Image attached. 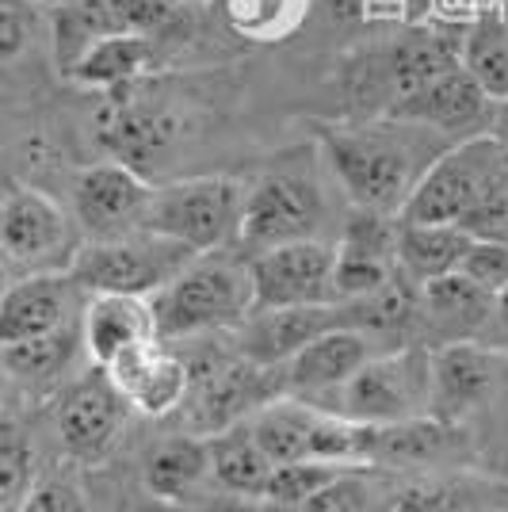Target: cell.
Returning a JSON list of instances; mask_svg holds the SVG:
<instances>
[{
    "label": "cell",
    "mask_w": 508,
    "mask_h": 512,
    "mask_svg": "<svg viewBox=\"0 0 508 512\" xmlns=\"http://www.w3.org/2000/svg\"><path fill=\"white\" fill-rule=\"evenodd\" d=\"M325 165L348 192L352 207L402 214L424 169L451 146V138L402 119H348L325 123L318 134Z\"/></svg>",
    "instance_id": "obj_1"
},
{
    "label": "cell",
    "mask_w": 508,
    "mask_h": 512,
    "mask_svg": "<svg viewBox=\"0 0 508 512\" xmlns=\"http://www.w3.org/2000/svg\"><path fill=\"white\" fill-rule=\"evenodd\" d=\"M0 386H4V371H0Z\"/></svg>",
    "instance_id": "obj_45"
},
{
    "label": "cell",
    "mask_w": 508,
    "mask_h": 512,
    "mask_svg": "<svg viewBox=\"0 0 508 512\" xmlns=\"http://www.w3.org/2000/svg\"><path fill=\"white\" fill-rule=\"evenodd\" d=\"M31 4H39V8L50 12V8H62V4H73V0H31Z\"/></svg>",
    "instance_id": "obj_42"
},
{
    "label": "cell",
    "mask_w": 508,
    "mask_h": 512,
    "mask_svg": "<svg viewBox=\"0 0 508 512\" xmlns=\"http://www.w3.org/2000/svg\"><path fill=\"white\" fill-rule=\"evenodd\" d=\"M405 474L386 467H344L298 512H398Z\"/></svg>",
    "instance_id": "obj_29"
},
{
    "label": "cell",
    "mask_w": 508,
    "mask_h": 512,
    "mask_svg": "<svg viewBox=\"0 0 508 512\" xmlns=\"http://www.w3.org/2000/svg\"><path fill=\"white\" fill-rule=\"evenodd\" d=\"M35 486V455L31 444L12 428H0V512H16Z\"/></svg>",
    "instance_id": "obj_33"
},
{
    "label": "cell",
    "mask_w": 508,
    "mask_h": 512,
    "mask_svg": "<svg viewBox=\"0 0 508 512\" xmlns=\"http://www.w3.org/2000/svg\"><path fill=\"white\" fill-rule=\"evenodd\" d=\"M501 314H505V318H508V291H505V295H501Z\"/></svg>",
    "instance_id": "obj_44"
},
{
    "label": "cell",
    "mask_w": 508,
    "mask_h": 512,
    "mask_svg": "<svg viewBox=\"0 0 508 512\" xmlns=\"http://www.w3.org/2000/svg\"><path fill=\"white\" fill-rule=\"evenodd\" d=\"M470 440L463 425H447L440 417H413L398 425H371L367 436V463L386 470H432V467H466Z\"/></svg>",
    "instance_id": "obj_19"
},
{
    "label": "cell",
    "mask_w": 508,
    "mask_h": 512,
    "mask_svg": "<svg viewBox=\"0 0 508 512\" xmlns=\"http://www.w3.org/2000/svg\"><path fill=\"white\" fill-rule=\"evenodd\" d=\"M157 341L180 344L214 333H233L253 314V279L241 253H203L184 272L149 295Z\"/></svg>",
    "instance_id": "obj_3"
},
{
    "label": "cell",
    "mask_w": 508,
    "mask_h": 512,
    "mask_svg": "<svg viewBox=\"0 0 508 512\" xmlns=\"http://www.w3.org/2000/svg\"><path fill=\"white\" fill-rule=\"evenodd\" d=\"M459 65L466 77L486 92V100H508V16L505 12H482L459 39Z\"/></svg>",
    "instance_id": "obj_30"
},
{
    "label": "cell",
    "mask_w": 508,
    "mask_h": 512,
    "mask_svg": "<svg viewBox=\"0 0 508 512\" xmlns=\"http://www.w3.org/2000/svg\"><path fill=\"white\" fill-rule=\"evenodd\" d=\"M386 115L463 142V138H474L482 127H486V134H489L493 100H486V92L466 77L463 65H455V69H447L440 77L424 81L421 88H413V92L402 96Z\"/></svg>",
    "instance_id": "obj_17"
},
{
    "label": "cell",
    "mask_w": 508,
    "mask_h": 512,
    "mask_svg": "<svg viewBox=\"0 0 508 512\" xmlns=\"http://www.w3.org/2000/svg\"><path fill=\"white\" fill-rule=\"evenodd\" d=\"M77 325H81V344L92 367H107L130 348L157 341L153 302L142 295H111V291L85 295Z\"/></svg>",
    "instance_id": "obj_21"
},
{
    "label": "cell",
    "mask_w": 508,
    "mask_h": 512,
    "mask_svg": "<svg viewBox=\"0 0 508 512\" xmlns=\"http://www.w3.org/2000/svg\"><path fill=\"white\" fill-rule=\"evenodd\" d=\"M92 371L96 375L77 379L58 402V440H62L65 455L77 459L81 467L107 463L130 421L127 402L111 390L104 371L100 367H92Z\"/></svg>",
    "instance_id": "obj_12"
},
{
    "label": "cell",
    "mask_w": 508,
    "mask_h": 512,
    "mask_svg": "<svg viewBox=\"0 0 508 512\" xmlns=\"http://www.w3.org/2000/svg\"><path fill=\"white\" fill-rule=\"evenodd\" d=\"M508 509V482L466 467L405 478L398 512H497Z\"/></svg>",
    "instance_id": "obj_23"
},
{
    "label": "cell",
    "mask_w": 508,
    "mask_h": 512,
    "mask_svg": "<svg viewBox=\"0 0 508 512\" xmlns=\"http://www.w3.org/2000/svg\"><path fill=\"white\" fill-rule=\"evenodd\" d=\"M207 451H211V482L214 490L241 493V497H256L272 478V459L256 444L249 421H237L230 428H218L207 436Z\"/></svg>",
    "instance_id": "obj_27"
},
{
    "label": "cell",
    "mask_w": 508,
    "mask_h": 512,
    "mask_svg": "<svg viewBox=\"0 0 508 512\" xmlns=\"http://www.w3.org/2000/svg\"><path fill=\"white\" fill-rule=\"evenodd\" d=\"M12 279H16V268L8 264V256L0 253V299H4V291L12 287Z\"/></svg>",
    "instance_id": "obj_41"
},
{
    "label": "cell",
    "mask_w": 508,
    "mask_h": 512,
    "mask_svg": "<svg viewBox=\"0 0 508 512\" xmlns=\"http://www.w3.org/2000/svg\"><path fill=\"white\" fill-rule=\"evenodd\" d=\"M107 375L111 390L127 402L130 413L161 421L180 413L191 394V371L180 348H172L165 341H149L123 352L119 360H111L100 367Z\"/></svg>",
    "instance_id": "obj_13"
},
{
    "label": "cell",
    "mask_w": 508,
    "mask_h": 512,
    "mask_svg": "<svg viewBox=\"0 0 508 512\" xmlns=\"http://www.w3.org/2000/svg\"><path fill=\"white\" fill-rule=\"evenodd\" d=\"M39 35V4L31 0H0V69L27 54Z\"/></svg>",
    "instance_id": "obj_35"
},
{
    "label": "cell",
    "mask_w": 508,
    "mask_h": 512,
    "mask_svg": "<svg viewBox=\"0 0 508 512\" xmlns=\"http://www.w3.org/2000/svg\"><path fill=\"white\" fill-rule=\"evenodd\" d=\"M489 237H493V241H508V218H505V222H501V226H497V230H493Z\"/></svg>",
    "instance_id": "obj_43"
},
{
    "label": "cell",
    "mask_w": 508,
    "mask_h": 512,
    "mask_svg": "<svg viewBox=\"0 0 508 512\" xmlns=\"http://www.w3.org/2000/svg\"><path fill=\"white\" fill-rule=\"evenodd\" d=\"M111 35H127L115 0H73L62 8H50V43L58 73H69L96 43Z\"/></svg>",
    "instance_id": "obj_28"
},
{
    "label": "cell",
    "mask_w": 508,
    "mask_h": 512,
    "mask_svg": "<svg viewBox=\"0 0 508 512\" xmlns=\"http://www.w3.org/2000/svg\"><path fill=\"white\" fill-rule=\"evenodd\" d=\"M329 199L321 180L302 169H272L256 184H245L237 253L253 256L291 241H314L325 234Z\"/></svg>",
    "instance_id": "obj_7"
},
{
    "label": "cell",
    "mask_w": 508,
    "mask_h": 512,
    "mask_svg": "<svg viewBox=\"0 0 508 512\" xmlns=\"http://www.w3.org/2000/svg\"><path fill=\"white\" fill-rule=\"evenodd\" d=\"M432 406L428 413L447 425H466L508 394V348L486 341H455L428 348Z\"/></svg>",
    "instance_id": "obj_8"
},
{
    "label": "cell",
    "mask_w": 508,
    "mask_h": 512,
    "mask_svg": "<svg viewBox=\"0 0 508 512\" xmlns=\"http://www.w3.org/2000/svg\"><path fill=\"white\" fill-rule=\"evenodd\" d=\"M489 134L508 142V100L505 104H493V119H489Z\"/></svg>",
    "instance_id": "obj_39"
},
{
    "label": "cell",
    "mask_w": 508,
    "mask_h": 512,
    "mask_svg": "<svg viewBox=\"0 0 508 512\" xmlns=\"http://www.w3.org/2000/svg\"><path fill=\"white\" fill-rule=\"evenodd\" d=\"M81 295L85 291L73 283L69 272H27L12 279V287L0 299V344L35 341L73 325L81 318Z\"/></svg>",
    "instance_id": "obj_18"
},
{
    "label": "cell",
    "mask_w": 508,
    "mask_h": 512,
    "mask_svg": "<svg viewBox=\"0 0 508 512\" xmlns=\"http://www.w3.org/2000/svg\"><path fill=\"white\" fill-rule=\"evenodd\" d=\"M398 245V214L371 211V207H352L344 226H340L337 253L363 256V260H382V264H398L394 260Z\"/></svg>",
    "instance_id": "obj_32"
},
{
    "label": "cell",
    "mask_w": 508,
    "mask_h": 512,
    "mask_svg": "<svg viewBox=\"0 0 508 512\" xmlns=\"http://www.w3.org/2000/svg\"><path fill=\"white\" fill-rule=\"evenodd\" d=\"M85 352L81 344V325H65L58 333H46L35 341L0 344V371L4 383H20L23 390H50L73 367V360Z\"/></svg>",
    "instance_id": "obj_26"
},
{
    "label": "cell",
    "mask_w": 508,
    "mask_h": 512,
    "mask_svg": "<svg viewBox=\"0 0 508 512\" xmlns=\"http://www.w3.org/2000/svg\"><path fill=\"white\" fill-rule=\"evenodd\" d=\"M149 195H153L149 176L107 157L100 165H88L77 176L73 222L85 234V241H104V237L127 234V230L142 226Z\"/></svg>",
    "instance_id": "obj_14"
},
{
    "label": "cell",
    "mask_w": 508,
    "mask_h": 512,
    "mask_svg": "<svg viewBox=\"0 0 508 512\" xmlns=\"http://www.w3.org/2000/svg\"><path fill=\"white\" fill-rule=\"evenodd\" d=\"M310 406L348 417L356 425H398L428 417L432 406V371L428 344H398L363 363L352 379Z\"/></svg>",
    "instance_id": "obj_4"
},
{
    "label": "cell",
    "mask_w": 508,
    "mask_h": 512,
    "mask_svg": "<svg viewBox=\"0 0 508 512\" xmlns=\"http://www.w3.org/2000/svg\"><path fill=\"white\" fill-rule=\"evenodd\" d=\"M390 344L375 341L363 329H325L321 337L298 348L291 360L279 367L283 375V398H298V402H318L329 390H337L344 379H352L371 356L386 352Z\"/></svg>",
    "instance_id": "obj_16"
},
{
    "label": "cell",
    "mask_w": 508,
    "mask_h": 512,
    "mask_svg": "<svg viewBox=\"0 0 508 512\" xmlns=\"http://www.w3.org/2000/svg\"><path fill=\"white\" fill-rule=\"evenodd\" d=\"M501 314V299L463 272L428 279L417 287V337L421 344L482 341L489 321Z\"/></svg>",
    "instance_id": "obj_15"
},
{
    "label": "cell",
    "mask_w": 508,
    "mask_h": 512,
    "mask_svg": "<svg viewBox=\"0 0 508 512\" xmlns=\"http://www.w3.org/2000/svg\"><path fill=\"white\" fill-rule=\"evenodd\" d=\"M333 260H337V245L321 237L245 256L249 279H253V310L337 302L333 299Z\"/></svg>",
    "instance_id": "obj_11"
},
{
    "label": "cell",
    "mask_w": 508,
    "mask_h": 512,
    "mask_svg": "<svg viewBox=\"0 0 508 512\" xmlns=\"http://www.w3.org/2000/svg\"><path fill=\"white\" fill-rule=\"evenodd\" d=\"M398 218L451 222L466 234L489 237L508 218V142L474 134L447 146L424 169Z\"/></svg>",
    "instance_id": "obj_2"
},
{
    "label": "cell",
    "mask_w": 508,
    "mask_h": 512,
    "mask_svg": "<svg viewBox=\"0 0 508 512\" xmlns=\"http://www.w3.org/2000/svg\"><path fill=\"white\" fill-rule=\"evenodd\" d=\"M474 245V234H466L463 226L451 222H409L398 218V245L394 260L405 279H413L417 287L428 279L451 276L463 268L466 253Z\"/></svg>",
    "instance_id": "obj_25"
},
{
    "label": "cell",
    "mask_w": 508,
    "mask_h": 512,
    "mask_svg": "<svg viewBox=\"0 0 508 512\" xmlns=\"http://www.w3.org/2000/svg\"><path fill=\"white\" fill-rule=\"evenodd\" d=\"M0 253L23 276L65 272L77 253L73 218L39 188H12L0 199Z\"/></svg>",
    "instance_id": "obj_9"
},
{
    "label": "cell",
    "mask_w": 508,
    "mask_h": 512,
    "mask_svg": "<svg viewBox=\"0 0 508 512\" xmlns=\"http://www.w3.org/2000/svg\"><path fill=\"white\" fill-rule=\"evenodd\" d=\"M107 100L96 115V138L111 161H123L146 176L169 150L180 142V115L172 107L142 96V81L127 88L104 92Z\"/></svg>",
    "instance_id": "obj_10"
},
{
    "label": "cell",
    "mask_w": 508,
    "mask_h": 512,
    "mask_svg": "<svg viewBox=\"0 0 508 512\" xmlns=\"http://www.w3.org/2000/svg\"><path fill=\"white\" fill-rule=\"evenodd\" d=\"M195 253L176 245L169 237L153 234L146 226L104 241H81L69 260V276L85 295H157L176 272H184Z\"/></svg>",
    "instance_id": "obj_6"
},
{
    "label": "cell",
    "mask_w": 508,
    "mask_h": 512,
    "mask_svg": "<svg viewBox=\"0 0 508 512\" xmlns=\"http://www.w3.org/2000/svg\"><path fill=\"white\" fill-rule=\"evenodd\" d=\"M497 512H508V509H497Z\"/></svg>",
    "instance_id": "obj_46"
},
{
    "label": "cell",
    "mask_w": 508,
    "mask_h": 512,
    "mask_svg": "<svg viewBox=\"0 0 508 512\" xmlns=\"http://www.w3.org/2000/svg\"><path fill=\"white\" fill-rule=\"evenodd\" d=\"M245 207V184L233 176H188L153 188L142 214V226L169 237L176 245L203 253H230L237 249Z\"/></svg>",
    "instance_id": "obj_5"
},
{
    "label": "cell",
    "mask_w": 508,
    "mask_h": 512,
    "mask_svg": "<svg viewBox=\"0 0 508 512\" xmlns=\"http://www.w3.org/2000/svg\"><path fill=\"white\" fill-rule=\"evenodd\" d=\"M230 27L253 39H276L279 31L291 23L295 8L287 0H226Z\"/></svg>",
    "instance_id": "obj_34"
},
{
    "label": "cell",
    "mask_w": 508,
    "mask_h": 512,
    "mask_svg": "<svg viewBox=\"0 0 508 512\" xmlns=\"http://www.w3.org/2000/svg\"><path fill=\"white\" fill-rule=\"evenodd\" d=\"M184 512H268L256 497H241V493L226 490H207L203 497H195L184 505Z\"/></svg>",
    "instance_id": "obj_38"
},
{
    "label": "cell",
    "mask_w": 508,
    "mask_h": 512,
    "mask_svg": "<svg viewBox=\"0 0 508 512\" xmlns=\"http://www.w3.org/2000/svg\"><path fill=\"white\" fill-rule=\"evenodd\" d=\"M463 276H470L478 287H486L489 295H505L508 291V241H493V237H474L470 253H466Z\"/></svg>",
    "instance_id": "obj_36"
},
{
    "label": "cell",
    "mask_w": 508,
    "mask_h": 512,
    "mask_svg": "<svg viewBox=\"0 0 508 512\" xmlns=\"http://www.w3.org/2000/svg\"><path fill=\"white\" fill-rule=\"evenodd\" d=\"M165 43L149 39V35H111L104 43H96L81 62L65 73V81L92 92H115L146 81L153 69H161Z\"/></svg>",
    "instance_id": "obj_24"
},
{
    "label": "cell",
    "mask_w": 508,
    "mask_h": 512,
    "mask_svg": "<svg viewBox=\"0 0 508 512\" xmlns=\"http://www.w3.org/2000/svg\"><path fill=\"white\" fill-rule=\"evenodd\" d=\"M16 512H88V505L73 482H65V478H46V482H35V486H31V493L23 497V505Z\"/></svg>",
    "instance_id": "obj_37"
},
{
    "label": "cell",
    "mask_w": 508,
    "mask_h": 512,
    "mask_svg": "<svg viewBox=\"0 0 508 512\" xmlns=\"http://www.w3.org/2000/svg\"><path fill=\"white\" fill-rule=\"evenodd\" d=\"M363 467V463H360ZM340 463H318V459H302V463H276L272 478L260 493V505L268 512H298L318 490H325L340 474Z\"/></svg>",
    "instance_id": "obj_31"
},
{
    "label": "cell",
    "mask_w": 508,
    "mask_h": 512,
    "mask_svg": "<svg viewBox=\"0 0 508 512\" xmlns=\"http://www.w3.org/2000/svg\"><path fill=\"white\" fill-rule=\"evenodd\" d=\"M142 486L149 497L169 501V505H188L207 490H214L207 436L180 432V436L157 440L142 459Z\"/></svg>",
    "instance_id": "obj_22"
},
{
    "label": "cell",
    "mask_w": 508,
    "mask_h": 512,
    "mask_svg": "<svg viewBox=\"0 0 508 512\" xmlns=\"http://www.w3.org/2000/svg\"><path fill=\"white\" fill-rule=\"evenodd\" d=\"M127 512H184V505H169V501H157V497H149L142 505H134Z\"/></svg>",
    "instance_id": "obj_40"
},
{
    "label": "cell",
    "mask_w": 508,
    "mask_h": 512,
    "mask_svg": "<svg viewBox=\"0 0 508 512\" xmlns=\"http://www.w3.org/2000/svg\"><path fill=\"white\" fill-rule=\"evenodd\" d=\"M337 325V302L287 306V310H253L230 337L241 360L256 363V367H283L298 348H306L314 337H321L325 329H337Z\"/></svg>",
    "instance_id": "obj_20"
}]
</instances>
